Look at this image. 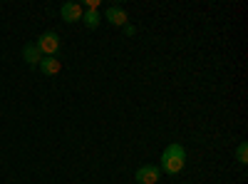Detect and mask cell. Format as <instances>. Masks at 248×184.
<instances>
[{"label": "cell", "mask_w": 248, "mask_h": 184, "mask_svg": "<svg viewBox=\"0 0 248 184\" xmlns=\"http://www.w3.org/2000/svg\"><path fill=\"white\" fill-rule=\"evenodd\" d=\"M37 67H40V72H43V75H57L62 70V63H60L57 57H43Z\"/></svg>", "instance_id": "obj_7"}, {"label": "cell", "mask_w": 248, "mask_h": 184, "mask_svg": "<svg viewBox=\"0 0 248 184\" xmlns=\"http://www.w3.org/2000/svg\"><path fill=\"white\" fill-rule=\"evenodd\" d=\"M35 45L40 48V52H43L45 57H57V52H60V35L55 30H47V33H43L37 37Z\"/></svg>", "instance_id": "obj_2"}, {"label": "cell", "mask_w": 248, "mask_h": 184, "mask_svg": "<svg viewBox=\"0 0 248 184\" xmlns=\"http://www.w3.org/2000/svg\"><path fill=\"white\" fill-rule=\"evenodd\" d=\"M82 23H85L87 28H97L102 23V17H99L97 10H87V13H82Z\"/></svg>", "instance_id": "obj_8"}, {"label": "cell", "mask_w": 248, "mask_h": 184, "mask_svg": "<svg viewBox=\"0 0 248 184\" xmlns=\"http://www.w3.org/2000/svg\"><path fill=\"white\" fill-rule=\"evenodd\" d=\"M124 35H129V37H132V35H137V28L127 23V25H124Z\"/></svg>", "instance_id": "obj_11"}, {"label": "cell", "mask_w": 248, "mask_h": 184, "mask_svg": "<svg viewBox=\"0 0 248 184\" xmlns=\"http://www.w3.org/2000/svg\"><path fill=\"white\" fill-rule=\"evenodd\" d=\"M107 23H112V25H127L129 23V15H127V10L124 8H119V5H112V8H107Z\"/></svg>", "instance_id": "obj_5"}, {"label": "cell", "mask_w": 248, "mask_h": 184, "mask_svg": "<svg viewBox=\"0 0 248 184\" xmlns=\"http://www.w3.org/2000/svg\"><path fill=\"white\" fill-rule=\"evenodd\" d=\"M161 177V169L154 167V165H141L137 172H134V179L137 184H156Z\"/></svg>", "instance_id": "obj_3"}, {"label": "cell", "mask_w": 248, "mask_h": 184, "mask_svg": "<svg viewBox=\"0 0 248 184\" xmlns=\"http://www.w3.org/2000/svg\"><path fill=\"white\" fill-rule=\"evenodd\" d=\"M236 159L241 162V165L248 162V142H241V145L236 147Z\"/></svg>", "instance_id": "obj_9"}, {"label": "cell", "mask_w": 248, "mask_h": 184, "mask_svg": "<svg viewBox=\"0 0 248 184\" xmlns=\"http://www.w3.org/2000/svg\"><path fill=\"white\" fill-rule=\"evenodd\" d=\"M186 165V150L179 145V142H171L167 145V150L161 152L159 157V169L167 172V174H179Z\"/></svg>", "instance_id": "obj_1"}, {"label": "cell", "mask_w": 248, "mask_h": 184, "mask_svg": "<svg viewBox=\"0 0 248 184\" xmlns=\"http://www.w3.org/2000/svg\"><path fill=\"white\" fill-rule=\"evenodd\" d=\"M23 57H25V63H28V65L35 67V65H40V60H43L45 55L40 52V48H37L35 43H28V45L23 48Z\"/></svg>", "instance_id": "obj_6"}, {"label": "cell", "mask_w": 248, "mask_h": 184, "mask_svg": "<svg viewBox=\"0 0 248 184\" xmlns=\"http://www.w3.org/2000/svg\"><path fill=\"white\" fill-rule=\"evenodd\" d=\"M85 8H87V10H97V8H99V0H87Z\"/></svg>", "instance_id": "obj_10"}, {"label": "cell", "mask_w": 248, "mask_h": 184, "mask_svg": "<svg viewBox=\"0 0 248 184\" xmlns=\"http://www.w3.org/2000/svg\"><path fill=\"white\" fill-rule=\"evenodd\" d=\"M60 15H62V20H65V23H77V20H82V5L79 3H65L60 8Z\"/></svg>", "instance_id": "obj_4"}]
</instances>
